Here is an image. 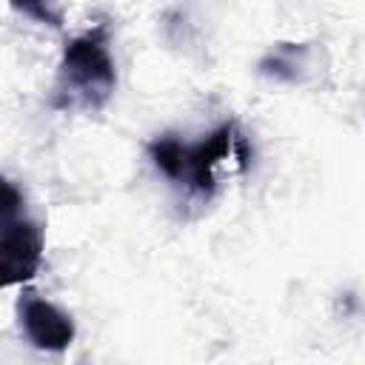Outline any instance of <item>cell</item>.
<instances>
[{
    "mask_svg": "<svg viewBox=\"0 0 365 365\" xmlns=\"http://www.w3.org/2000/svg\"><path fill=\"white\" fill-rule=\"evenodd\" d=\"M11 9L43 23V26H51V29H60L63 26V6L60 0H11Z\"/></svg>",
    "mask_w": 365,
    "mask_h": 365,
    "instance_id": "5b68a950",
    "label": "cell"
},
{
    "mask_svg": "<svg viewBox=\"0 0 365 365\" xmlns=\"http://www.w3.org/2000/svg\"><path fill=\"white\" fill-rule=\"evenodd\" d=\"M114 86L117 71L108 51L106 29H94L68 40L57 74V94L66 97V106L100 108L111 97Z\"/></svg>",
    "mask_w": 365,
    "mask_h": 365,
    "instance_id": "6da1fadb",
    "label": "cell"
},
{
    "mask_svg": "<svg viewBox=\"0 0 365 365\" xmlns=\"http://www.w3.org/2000/svg\"><path fill=\"white\" fill-rule=\"evenodd\" d=\"M43 262V231L26 214L23 197L11 182H6V220L0 237V271L3 285L29 282Z\"/></svg>",
    "mask_w": 365,
    "mask_h": 365,
    "instance_id": "7a4b0ae2",
    "label": "cell"
},
{
    "mask_svg": "<svg viewBox=\"0 0 365 365\" xmlns=\"http://www.w3.org/2000/svg\"><path fill=\"white\" fill-rule=\"evenodd\" d=\"M20 328L37 351L60 354L74 342V319L37 294H23L20 299Z\"/></svg>",
    "mask_w": 365,
    "mask_h": 365,
    "instance_id": "3957f363",
    "label": "cell"
},
{
    "mask_svg": "<svg viewBox=\"0 0 365 365\" xmlns=\"http://www.w3.org/2000/svg\"><path fill=\"white\" fill-rule=\"evenodd\" d=\"M185 151H188V143L171 137V134H163L157 140L148 143V157L151 163L157 165L160 174H165L168 180L180 182L182 180V171H185Z\"/></svg>",
    "mask_w": 365,
    "mask_h": 365,
    "instance_id": "277c9868",
    "label": "cell"
}]
</instances>
